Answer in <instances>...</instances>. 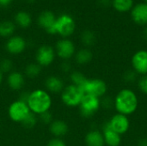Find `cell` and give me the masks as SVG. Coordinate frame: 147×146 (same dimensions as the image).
I'll return each mask as SVG.
<instances>
[{
	"label": "cell",
	"mask_w": 147,
	"mask_h": 146,
	"mask_svg": "<svg viewBox=\"0 0 147 146\" xmlns=\"http://www.w3.org/2000/svg\"><path fill=\"white\" fill-rule=\"evenodd\" d=\"M138 105V96L131 89L120 90L114 100V107L117 113L127 116L133 114L137 110Z\"/></svg>",
	"instance_id": "cell-1"
},
{
	"label": "cell",
	"mask_w": 147,
	"mask_h": 146,
	"mask_svg": "<svg viewBox=\"0 0 147 146\" xmlns=\"http://www.w3.org/2000/svg\"><path fill=\"white\" fill-rule=\"evenodd\" d=\"M27 104L33 114L40 115L50 110L52 107V98L47 90L38 89L29 93Z\"/></svg>",
	"instance_id": "cell-2"
},
{
	"label": "cell",
	"mask_w": 147,
	"mask_h": 146,
	"mask_svg": "<svg viewBox=\"0 0 147 146\" xmlns=\"http://www.w3.org/2000/svg\"><path fill=\"white\" fill-rule=\"evenodd\" d=\"M84 96V93L79 87L70 84L64 88L61 92V101L65 106L75 108L79 106Z\"/></svg>",
	"instance_id": "cell-3"
},
{
	"label": "cell",
	"mask_w": 147,
	"mask_h": 146,
	"mask_svg": "<svg viewBox=\"0 0 147 146\" xmlns=\"http://www.w3.org/2000/svg\"><path fill=\"white\" fill-rule=\"evenodd\" d=\"M76 29V22L72 16L68 14H63L57 17L55 23L56 34L63 38L71 36Z\"/></svg>",
	"instance_id": "cell-4"
},
{
	"label": "cell",
	"mask_w": 147,
	"mask_h": 146,
	"mask_svg": "<svg viewBox=\"0 0 147 146\" xmlns=\"http://www.w3.org/2000/svg\"><path fill=\"white\" fill-rule=\"evenodd\" d=\"M78 107L83 117L90 118L101 108V99L90 95H84Z\"/></svg>",
	"instance_id": "cell-5"
},
{
	"label": "cell",
	"mask_w": 147,
	"mask_h": 146,
	"mask_svg": "<svg viewBox=\"0 0 147 146\" xmlns=\"http://www.w3.org/2000/svg\"><path fill=\"white\" fill-rule=\"evenodd\" d=\"M84 95H90L98 98L103 97L108 90L107 83L99 78L87 79L85 83L81 89Z\"/></svg>",
	"instance_id": "cell-6"
},
{
	"label": "cell",
	"mask_w": 147,
	"mask_h": 146,
	"mask_svg": "<svg viewBox=\"0 0 147 146\" xmlns=\"http://www.w3.org/2000/svg\"><path fill=\"white\" fill-rule=\"evenodd\" d=\"M30 109L28 106V104L22 101L17 100L16 102H13L8 109V114L9 119L17 123H22L23 120L29 114Z\"/></svg>",
	"instance_id": "cell-7"
},
{
	"label": "cell",
	"mask_w": 147,
	"mask_h": 146,
	"mask_svg": "<svg viewBox=\"0 0 147 146\" xmlns=\"http://www.w3.org/2000/svg\"><path fill=\"white\" fill-rule=\"evenodd\" d=\"M107 124L112 130H114L120 135L127 133L130 127V120L128 117L118 113L113 115L111 119L107 122Z\"/></svg>",
	"instance_id": "cell-8"
},
{
	"label": "cell",
	"mask_w": 147,
	"mask_h": 146,
	"mask_svg": "<svg viewBox=\"0 0 147 146\" xmlns=\"http://www.w3.org/2000/svg\"><path fill=\"white\" fill-rule=\"evenodd\" d=\"M55 52L56 55L59 56V58L64 60H67L75 55L76 47L74 43L71 40L64 38L57 42L55 47Z\"/></svg>",
	"instance_id": "cell-9"
},
{
	"label": "cell",
	"mask_w": 147,
	"mask_h": 146,
	"mask_svg": "<svg viewBox=\"0 0 147 146\" xmlns=\"http://www.w3.org/2000/svg\"><path fill=\"white\" fill-rule=\"evenodd\" d=\"M56 52L53 47L48 45H43L40 46L36 52L35 59L36 63L42 66H48L53 64L55 59Z\"/></svg>",
	"instance_id": "cell-10"
},
{
	"label": "cell",
	"mask_w": 147,
	"mask_h": 146,
	"mask_svg": "<svg viewBox=\"0 0 147 146\" xmlns=\"http://www.w3.org/2000/svg\"><path fill=\"white\" fill-rule=\"evenodd\" d=\"M132 69L140 76L147 75V50H139L132 57Z\"/></svg>",
	"instance_id": "cell-11"
},
{
	"label": "cell",
	"mask_w": 147,
	"mask_h": 146,
	"mask_svg": "<svg viewBox=\"0 0 147 146\" xmlns=\"http://www.w3.org/2000/svg\"><path fill=\"white\" fill-rule=\"evenodd\" d=\"M56 15L50 10H45L41 12L38 16V24L49 34H55V23Z\"/></svg>",
	"instance_id": "cell-12"
},
{
	"label": "cell",
	"mask_w": 147,
	"mask_h": 146,
	"mask_svg": "<svg viewBox=\"0 0 147 146\" xmlns=\"http://www.w3.org/2000/svg\"><path fill=\"white\" fill-rule=\"evenodd\" d=\"M27 43L26 40L18 35H12L9 37L5 44V48L7 52L10 54L17 55L24 52L26 49Z\"/></svg>",
	"instance_id": "cell-13"
},
{
	"label": "cell",
	"mask_w": 147,
	"mask_h": 146,
	"mask_svg": "<svg viewBox=\"0 0 147 146\" xmlns=\"http://www.w3.org/2000/svg\"><path fill=\"white\" fill-rule=\"evenodd\" d=\"M131 17L133 21L140 26H147V3H139L131 9Z\"/></svg>",
	"instance_id": "cell-14"
},
{
	"label": "cell",
	"mask_w": 147,
	"mask_h": 146,
	"mask_svg": "<svg viewBox=\"0 0 147 146\" xmlns=\"http://www.w3.org/2000/svg\"><path fill=\"white\" fill-rule=\"evenodd\" d=\"M102 135L104 143L107 146H120L121 144V135L112 130L107 123L103 126Z\"/></svg>",
	"instance_id": "cell-15"
},
{
	"label": "cell",
	"mask_w": 147,
	"mask_h": 146,
	"mask_svg": "<svg viewBox=\"0 0 147 146\" xmlns=\"http://www.w3.org/2000/svg\"><path fill=\"white\" fill-rule=\"evenodd\" d=\"M7 83L10 89L12 90H21L25 83V78L24 76L19 72L13 71L10 73H9L7 77Z\"/></svg>",
	"instance_id": "cell-16"
},
{
	"label": "cell",
	"mask_w": 147,
	"mask_h": 146,
	"mask_svg": "<svg viewBox=\"0 0 147 146\" xmlns=\"http://www.w3.org/2000/svg\"><path fill=\"white\" fill-rule=\"evenodd\" d=\"M45 87L48 93H61L64 89V82L57 76H49L45 81Z\"/></svg>",
	"instance_id": "cell-17"
},
{
	"label": "cell",
	"mask_w": 147,
	"mask_h": 146,
	"mask_svg": "<svg viewBox=\"0 0 147 146\" xmlns=\"http://www.w3.org/2000/svg\"><path fill=\"white\" fill-rule=\"evenodd\" d=\"M49 130H50V133L55 138H60V137L65 136L68 133L69 127H68L67 123L65 122L64 120H56L52 121L49 126Z\"/></svg>",
	"instance_id": "cell-18"
},
{
	"label": "cell",
	"mask_w": 147,
	"mask_h": 146,
	"mask_svg": "<svg viewBox=\"0 0 147 146\" xmlns=\"http://www.w3.org/2000/svg\"><path fill=\"white\" fill-rule=\"evenodd\" d=\"M85 144L87 146H104V139L102 133L98 130L90 131L84 139Z\"/></svg>",
	"instance_id": "cell-19"
},
{
	"label": "cell",
	"mask_w": 147,
	"mask_h": 146,
	"mask_svg": "<svg viewBox=\"0 0 147 146\" xmlns=\"http://www.w3.org/2000/svg\"><path fill=\"white\" fill-rule=\"evenodd\" d=\"M15 22L22 28H28L32 23V17L29 13L21 10L18 11L15 15Z\"/></svg>",
	"instance_id": "cell-20"
},
{
	"label": "cell",
	"mask_w": 147,
	"mask_h": 146,
	"mask_svg": "<svg viewBox=\"0 0 147 146\" xmlns=\"http://www.w3.org/2000/svg\"><path fill=\"white\" fill-rule=\"evenodd\" d=\"M75 60L78 65H84L89 64L93 58V54L90 50L87 48H83L75 53Z\"/></svg>",
	"instance_id": "cell-21"
},
{
	"label": "cell",
	"mask_w": 147,
	"mask_h": 146,
	"mask_svg": "<svg viewBox=\"0 0 147 146\" xmlns=\"http://www.w3.org/2000/svg\"><path fill=\"white\" fill-rule=\"evenodd\" d=\"M112 5L115 10L124 13L131 11L134 7V0H112Z\"/></svg>",
	"instance_id": "cell-22"
},
{
	"label": "cell",
	"mask_w": 147,
	"mask_h": 146,
	"mask_svg": "<svg viewBox=\"0 0 147 146\" xmlns=\"http://www.w3.org/2000/svg\"><path fill=\"white\" fill-rule=\"evenodd\" d=\"M16 29V25L10 21H3L0 22V36L9 38L12 36Z\"/></svg>",
	"instance_id": "cell-23"
},
{
	"label": "cell",
	"mask_w": 147,
	"mask_h": 146,
	"mask_svg": "<svg viewBox=\"0 0 147 146\" xmlns=\"http://www.w3.org/2000/svg\"><path fill=\"white\" fill-rule=\"evenodd\" d=\"M70 79H71V84L82 89V87L84 86V84L85 83L88 78L85 77L84 74H83L80 71H73L70 75Z\"/></svg>",
	"instance_id": "cell-24"
},
{
	"label": "cell",
	"mask_w": 147,
	"mask_h": 146,
	"mask_svg": "<svg viewBox=\"0 0 147 146\" xmlns=\"http://www.w3.org/2000/svg\"><path fill=\"white\" fill-rule=\"evenodd\" d=\"M41 72V66L37 63H31L28 64L25 67V75L29 78H35L37 77Z\"/></svg>",
	"instance_id": "cell-25"
},
{
	"label": "cell",
	"mask_w": 147,
	"mask_h": 146,
	"mask_svg": "<svg viewBox=\"0 0 147 146\" xmlns=\"http://www.w3.org/2000/svg\"><path fill=\"white\" fill-rule=\"evenodd\" d=\"M81 40H82V43L84 46H91L96 43V34H95V33L93 31L86 29L81 34Z\"/></svg>",
	"instance_id": "cell-26"
},
{
	"label": "cell",
	"mask_w": 147,
	"mask_h": 146,
	"mask_svg": "<svg viewBox=\"0 0 147 146\" xmlns=\"http://www.w3.org/2000/svg\"><path fill=\"white\" fill-rule=\"evenodd\" d=\"M13 62L9 59H3L0 61V71L3 73H10L13 71Z\"/></svg>",
	"instance_id": "cell-27"
},
{
	"label": "cell",
	"mask_w": 147,
	"mask_h": 146,
	"mask_svg": "<svg viewBox=\"0 0 147 146\" xmlns=\"http://www.w3.org/2000/svg\"><path fill=\"white\" fill-rule=\"evenodd\" d=\"M36 122H37L36 114H34L32 112H30L29 114L23 120L22 124V126L25 128H33L36 125Z\"/></svg>",
	"instance_id": "cell-28"
},
{
	"label": "cell",
	"mask_w": 147,
	"mask_h": 146,
	"mask_svg": "<svg viewBox=\"0 0 147 146\" xmlns=\"http://www.w3.org/2000/svg\"><path fill=\"white\" fill-rule=\"evenodd\" d=\"M138 88L145 95H147V75L140 76L138 79Z\"/></svg>",
	"instance_id": "cell-29"
},
{
	"label": "cell",
	"mask_w": 147,
	"mask_h": 146,
	"mask_svg": "<svg viewBox=\"0 0 147 146\" xmlns=\"http://www.w3.org/2000/svg\"><path fill=\"white\" fill-rule=\"evenodd\" d=\"M137 77H138V74L132 69V70H128L127 71L124 75H123V78L126 82L127 83H133L134 81L137 80Z\"/></svg>",
	"instance_id": "cell-30"
},
{
	"label": "cell",
	"mask_w": 147,
	"mask_h": 146,
	"mask_svg": "<svg viewBox=\"0 0 147 146\" xmlns=\"http://www.w3.org/2000/svg\"><path fill=\"white\" fill-rule=\"evenodd\" d=\"M39 118H40V120L46 125H48V124L50 125L53 121V115L50 113V111H47V112H45V113L40 114Z\"/></svg>",
	"instance_id": "cell-31"
},
{
	"label": "cell",
	"mask_w": 147,
	"mask_h": 146,
	"mask_svg": "<svg viewBox=\"0 0 147 146\" xmlns=\"http://www.w3.org/2000/svg\"><path fill=\"white\" fill-rule=\"evenodd\" d=\"M47 146H66V144L59 138H54L52 139L48 143Z\"/></svg>",
	"instance_id": "cell-32"
},
{
	"label": "cell",
	"mask_w": 147,
	"mask_h": 146,
	"mask_svg": "<svg viewBox=\"0 0 147 146\" xmlns=\"http://www.w3.org/2000/svg\"><path fill=\"white\" fill-rule=\"evenodd\" d=\"M101 106L105 108H110L111 107H114V100H111L109 97H104L101 100Z\"/></svg>",
	"instance_id": "cell-33"
},
{
	"label": "cell",
	"mask_w": 147,
	"mask_h": 146,
	"mask_svg": "<svg viewBox=\"0 0 147 146\" xmlns=\"http://www.w3.org/2000/svg\"><path fill=\"white\" fill-rule=\"evenodd\" d=\"M98 3L101 7H109L110 4H112V2L110 0H98Z\"/></svg>",
	"instance_id": "cell-34"
},
{
	"label": "cell",
	"mask_w": 147,
	"mask_h": 146,
	"mask_svg": "<svg viewBox=\"0 0 147 146\" xmlns=\"http://www.w3.org/2000/svg\"><path fill=\"white\" fill-rule=\"evenodd\" d=\"M61 69H62V71L67 72V71H69L71 70V65L68 62H64L61 65Z\"/></svg>",
	"instance_id": "cell-35"
},
{
	"label": "cell",
	"mask_w": 147,
	"mask_h": 146,
	"mask_svg": "<svg viewBox=\"0 0 147 146\" xmlns=\"http://www.w3.org/2000/svg\"><path fill=\"white\" fill-rule=\"evenodd\" d=\"M13 0H0V7H8Z\"/></svg>",
	"instance_id": "cell-36"
},
{
	"label": "cell",
	"mask_w": 147,
	"mask_h": 146,
	"mask_svg": "<svg viewBox=\"0 0 147 146\" xmlns=\"http://www.w3.org/2000/svg\"><path fill=\"white\" fill-rule=\"evenodd\" d=\"M138 146H147V139H140Z\"/></svg>",
	"instance_id": "cell-37"
},
{
	"label": "cell",
	"mask_w": 147,
	"mask_h": 146,
	"mask_svg": "<svg viewBox=\"0 0 147 146\" xmlns=\"http://www.w3.org/2000/svg\"><path fill=\"white\" fill-rule=\"evenodd\" d=\"M142 36H143V38L146 40L147 41V26H146V28H144V30H143V33H142Z\"/></svg>",
	"instance_id": "cell-38"
},
{
	"label": "cell",
	"mask_w": 147,
	"mask_h": 146,
	"mask_svg": "<svg viewBox=\"0 0 147 146\" xmlns=\"http://www.w3.org/2000/svg\"><path fill=\"white\" fill-rule=\"evenodd\" d=\"M3 74L0 71V84H1L2 82H3Z\"/></svg>",
	"instance_id": "cell-39"
},
{
	"label": "cell",
	"mask_w": 147,
	"mask_h": 146,
	"mask_svg": "<svg viewBox=\"0 0 147 146\" xmlns=\"http://www.w3.org/2000/svg\"><path fill=\"white\" fill-rule=\"evenodd\" d=\"M144 1H145V3H147V0H144Z\"/></svg>",
	"instance_id": "cell-40"
}]
</instances>
